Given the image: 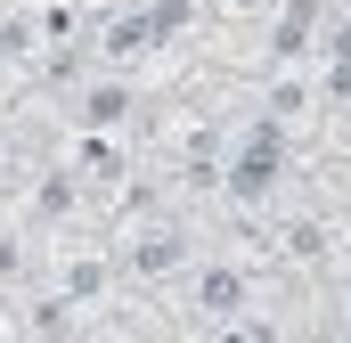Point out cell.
<instances>
[{
    "label": "cell",
    "mask_w": 351,
    "mask_h": 343,
    "mask_svg": "<svg viewBox=\"0 0 351 343\" xmlns=\"http://www.w3.org/2000/svg\"><path fill=\"white\" fill-rule=\"evenodd\" d=\"M278 180H286V147H278V115H269V123L245 131V156H237V172H229V196H237V204H269Z\"/></svg>",
    "instance_id": "obj_1"
},
{
    "label": "cell",
    "mask_w": 351,
    "mask_h": 343,
    "mask_svg": "<svg viewBox=\"0 0 351 343\" xmlns=\"http://www.w3.org/2000/svg\"><path fill=\"white\" fill-rule=\"evenodd\" d=\"M123 270H131V278H172V270H188V237H180V229L123 237Z\"/></svg>",
    "instance_id": "obj_2"
},
{
    "label": "cell",
    "mask_w": 351,
    "mask_h": 343,
    "mask_svg": "<svg viewBox=\"0 0 351 343\" xmlns=\"http://www.w3.org/2000/svg\"><path fill=\"white\" fill-rule=\"evenodd\" d=\"M319 16H327V0H286V8H278V25H269V58H278V66L311 58V33H319Z\"/></svg>",
    "instance_id": "obj_3"
},
{
    "label": "cell",
    "mask_w": 351,
    "mask_h": 343,
    "mask_svg": "<svg viewBox=\"0 0 351 343\" xmlns=\"http://www.w3.org/2000/svg\"><path fill=\"white\" fill-rule=\"evenodd\" d=\"M131 106H139V90H131V82H90L82 106H74V123H82V131H123Z\"/></svg>",
    "instance_id": "obj_4"
},
{
    "label": "cell",
    "mask_w": 351,
    "mask_h": 343,
    "mask_svg": "<svg viewBox=\"0 0 351 343\" xmlns=\"http://www.w3.org/2000/svg\"><path fill=\"white\" fill-rule=\"evenodd\" d=\"M147 49H156V25H147V8H139V16H114V25L98 33V58H106V66H139Z\"/></svg>",
    "instance_id": "obj_5"
},
{
    "label": "cell",
    "mask_w": 351,
    "mask_h": 343,
    "mask_svg": "<svg viewBox=\"0 0 351 343\" xmlns=\"http://www.w3.org/2000/svg\"><path fill=\"white\" fill-rule=\"evenodd\" d=\"M196 311L221 327L229 311H245V278H237V270H221V261H204V270H196Z\"/></svg>",
    "instance_id": "obj_6"
},
{
    "label": "cell",
    "mask_w": 351,
    "mask_h": 343,
    "mask_svg": "<svg viewBox=\"0 0 351 343\" xmlns=\"http://www.w3.org/2000/svg\"><path fill=\"white\" fill-rule=\"evenodd\" d=\"M106 278H114V270H106V261L98 254H82V261H66V270H58V294H74V303H98V294H106Z\"/></svg>",
    "instance_id": "obj_7"
},
{
    "label": "cell",
    "mask_w": 351,
    "mask_h": 343,
    "mask_svg": "<svg viewBox=\"0 0 351 343\" xmlns=\"http://www.w3.org/2000/svg\"><path fill=\"white\" fill-rule=\"evenodd\" d=\"M335 254V229L311 213V221H286V261H327Z\"/></svg>",
    "instance_id": "obj_8"
}]
</instances>
